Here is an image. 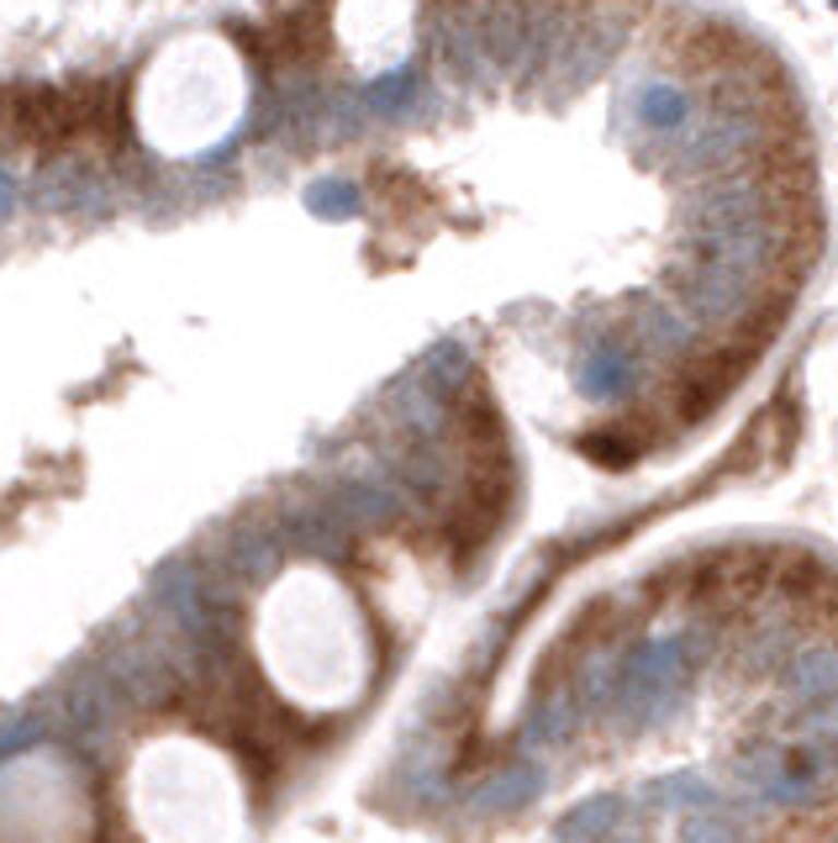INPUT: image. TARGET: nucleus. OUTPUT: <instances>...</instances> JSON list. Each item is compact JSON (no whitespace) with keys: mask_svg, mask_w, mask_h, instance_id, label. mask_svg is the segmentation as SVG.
<instances>
[{"mask_svg":"<svg viewBox=\"0 0 838 843\" xmlns=\"http://www.w3.org/2000/svg\"><path fill=\"white\" fill-rule=\"evenodd\" d=\"M132 85L74 80V85H0V149L32 158H106L127 143Z\"/></svg>","mask_w":838,"mask_h":843,"instance_id":"nucleus-1","label":"nucleus"},{"mask_svg":"<svg viewBox=\"0 0 838 843\" xmlns=\"http://www.w3.org/2000/svg\"><path fill=\"white\" fill-rule=\"evenodd\" d=\"M248 54L264 63H306L328 48V16L322 11H274L243 32Z\"/></svg>","mask_w":838,"mask_h":843,"instance_id":"nucleus-2","label":"nucleus"}]
</instances>
